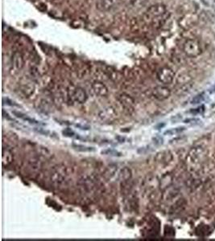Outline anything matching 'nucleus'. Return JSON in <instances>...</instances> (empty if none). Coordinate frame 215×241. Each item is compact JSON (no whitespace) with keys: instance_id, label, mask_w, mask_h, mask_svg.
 I'll use <instances>...</instances> for the list:
<instances>
[{"instance_id":"obj_7","label":"nucleus","mask_w":215,"mask_h":241,"mask_svg":"<svg viewBox=\"0 0 215 241\" xmlns=\"http://www.w3.org/2000/svg\"><path fill=\"white\" fill-rule=\"evenodd\" d=\"M170 94H171L170 89L168 87L163 86V85L156 86L152 90V95L154 96V97L160 100H165L167 98H169Z\"/></svg>"},{"instance_id":"obj_20","label":"nucleus","mask_w":215,"mask_h":241,"mask_svg":"<svg viewBox=\"0 0 215 241\" xmlns=\"http://www.w3.org/2000/svg\"><path fill=\"white\" fill-rule=\"evenodd\" d=\"M147 2V0H132L131 1V4H132L134 7L139 8V7H141L144 5H145Z\"/></svg>"},{"instance_id":"obj_11","label":"nucleus","mask_w":215,"mask_h":241,"mask_svg":"<svg viewBox=\"0 0 215 241\" xmlns=\"http://www.w3.org/2000/svg\"><path fill=\"white\" fill-rule=\"evenodd\" d=\"M115 116H116V112L114 111V108L112 107L105 108L98 114V116L102 121H108V122L114 119Z\"/></svg>"},{"instance_id":"obj_14","label":"nucleus","mask_w":215,"mask_h":241,"mask_svg":"<svg viewBox=\"0 0 215 241\" xmlns=\"http://www.w3.org/2000/svg\"><path fill=\"white\" fill-rule=\"evenodd\" d=\"M13 160V156H12V153H11L9 149H3V166H8L10 163H11Z\"/></svg>"},{"instance_id":"obj_12","label":"nucleus","mask_w":215,"mask_h":241,"mask_svg":"<svg viewBox=\"0 0 215 241\" xmlns=\"http://www.w3.org/2000/svg\"><path fill=\"white\" fill-rule=\"evenodd\" d=\"M119 99L120 103H122L124 108H126L128 110L132 108V106L134 105V100L129 95L123 93V94L120 95Z\"/></svg>"},{"instance_id":"obj_2","label":"nucleus","mask_w":215,"mask_h":241,"mask_svg":"<svg viewBox=\"0 0 215 241\" xmlns=\"http://www.w3.org/2000/svg\"><path fill=\"white\" fill-rule=\"evenodd\" d=\"M205 154L204 149L201 147H195L190 150L187 157V164L189 168L195 171L197 167L202 164V161H204Z\"/></svg>"},{"instance_id":"obj_17","label":"nucleus","mask_w":215,"mask_h":241,"mask_svg":"<svg viewBox=\"0 0 215 241\" xmlns=\"http://www.w3.org/2000/svg\"><path fill=\"white\" fill-rule=\"evenodd\" d=\"M21 91H22V92H24V94L25 96H30L32 93H33L34 87L30 83L24 84L21 85Z\"/></svg>"},{"instance_id":"obj_13","label":"nucleus","mask_w":215,"mask_h":241,"mask_svg":"<svg viewBox=\"0 0 215 241\" xmlns=\"http://www.w3.org/2000/svg\"><path fill=\"white\" fill-rule=\"evenodd\" d=\"M132 176V174H131V171L127 167H124L120 171L119 174V180L123 182H127L131 179Z\"/></svg>"},{"instance_id":"obj_19","label":"nucleus","mask_w":215,"mask_h":241,"mask_svg":"<svg viewBox=\"0 0 215 241\" xmlns=\"http://www.w3.org/2000/svg\"><path fill=\"white\" fill-rule=\"evenodd\" d=\"M102 155H111V156H117V157H120L122 156V153L117 151V150H114V149H108L106 150H103L102 152Z\"/></svg>"},{"instance_id":"obj_1","label":"nucleus","mask_w":215,"mask_h":241,"mask_svg":"<svg viewBox=\"0 0 215 241\" xmlns=\"http://www.w3.org/2000/svg\"><path fill=\"white\" fill-rule=\"evenodd\" d=\"M167 14V8L165 6L161 3H157L151 6L144 14V19L147 23H152L155 19L163 16Z\"/></svg>"},{"instance_id":"obj_15","label":"nucleus","mask_w":215,"mask_h":241,"mask_svg":"<svg viewBox=\"0 0 215 241\" xmlns=\"http://www.w3.org/2000/svg\"><path fill=\"white\" fill-rule=\"evenodd\" d=\"M191 80H192V78H191V76L188 74L183 73L180 74V76L177 77V81L178 84L183 86V85H187V84H188V83L191 81Z\"/></svg>"},{"instance_id":"obj_22","label":"nucleus","mask_w":215,"mask_h":241,"mask_svg":"<svg viewBox=\"0 0 215 241\" xmlns=\"http://www.w3.org/2000/svg\"><path fill=\"white\" fill-rule=\"evenodd\" d=\"M203 100H204V95L203 94L197 95V97H195L193 98V100H192V101H191V104H192V105L199 104V103H201Z\"/></svg>"},{"instance_id":"obj_18","label":"nucleus","mask_w":215,"mask_h":241,"mask_svg":"<svg viewBox=\"0 0 215 241\" xmlns=\"http://www.w3.org/2000/svg\"><path fill=\"white\" fill-rule=\"evenodd\" d=\"M184 130H185V127L173 128V129H170V130H168L167 131H165L164 132V135H174V134L181 133Z\"/></svg>"},{"instance_id":"obj_21","label":"nucleus","mask_w":215,"mask_h":241,"mask_svg":"<svg viewBox=\"0 0 215 241\" xmlns=\"http://www.w3.org/2000/svg\"><path fill=\"white\" fill-rule=\"evenodd\" d=\"M74 147L77 149V150H78V151H85V152L94 151V147H84V146H74Z\"/></svg>"},{"instance_id":"obj_25","label":"nucleus","mask_w":215,"mask_h":241,"mask_svg":"<svg viewBox=\"0 0 215 241\" xmlns=\"http://www.w3.org/2000/svg\"><path fill=\"white\" fill-rule=\"evenodd\" d=\"M35 130L36 132H38V133H41V134H44V135H47V134H49V133L48 130H43V129H36V128H35Z\"/></svg>"},{"instance_id":"obj_16","label":"nucleus","mask_w":215,"mask_h":241,"mask_svg":"<svg viewBox=\"0 0 215 241\" xmlns=\"http://www.w3.org/2000/svg\"><path fill=\"white\" fill-rule=\"evenodd\" d=\"M117 171V166L114 165H110L106 168V171L104 172L103 175L106 179H110L112 177L114 176V174Z\"/></svg>"},{"instance_id":"obj_24","label":"nucleus","mask_w":215,"mask_h":241,"mask_svg":"<svg viewBox=\"0 0 215 241\" xmlns=\"http://www.w3.org/2000/svg\"><path fill=\"white\" fill-rule=\"evenodd\" d=\"M63 134H65V136H68V137H73L75 134L74 131H72L71 130H66L65 131H63Z\"/></svg>"},{"instance_id":"obj_9","label":"nucleus","mask_w":215,"mask_h":241,"mask_svg":"<svg viewBox=\"0 0 215 241\" xmlns=\"http://www.w3.org/2000/svg\"><path fill=\"white\" fill-rule=\"evenodd\" d=\"M12 66L15 70H21L24 66V59L21 52H15L12 56Z\"/></svg>"},{"instance_id":"obj_8","label":"nucleus","mask_w":215,"mask_h":241,"mask_svg":"<svg viewBox=\"0 0 215 241\" xmlns=\"http://www.w3.org/2000/svg\"><path fill=\"white\" fill-rule=\"evenodd\" d=\"M92 89L94 94L98 97H106L108 94V89L101 81H94L92 84Z\"/></svg>"},{"instance_id":"obj_3","label":"nucleus","mask_w":215,"mask_h":241,"mask_svg":"<svg viewBox=\"0 0 215 241\" xmlns=\"http://www.w3.org/2000/svg\"><path fill=\"white\" fill-rule=\"evenodd\" d=\"M183 52L190 58L198 56L202 52L201 43L196 39H188L183 43Z\"/></svg>"},{"instance_id":"obj_26","label":"nucleus","mask_w":215,"mask_h":241,"mask_svg":"<svg viewBox=\"0 0 215 241\" xmlns=\"http://www.w3.org/2000/svg\"><path fill=\"white\" fill-rule=\"evenodd\" d=\"M3 100H6V103H5V104H7V105H11V106L16 105L15 104V102H13V101H11V100H10V99H8V98H7V99H5V98H4Z\"/></svg>"},{"instance_id":"obj_5","label":"nucleus","mask_w":215,"mask_h":241,"mask_svg":"<svg viewBox=\"0 0 215 241\" xmlns=\"http://www.w3.org/2000/svg\"><path fill=\"white\" fill-rule=\"evenodd\" d=\"M175 73L173 70L169 67L164 66L159 69L157 72V78L163 84H169L173 81Z\"/></svg>"},{"instance_id":"obj_23","label":"nucleus","mask_w":215,"mask_h":241,"mask_svg":"<svg viewBox=\"0 0 215 241\" xmlns=\"http://www.w3.org/2000/svg\"><path fill=\"white\" fill-rule=\"evenodd\" d=\"M152 141L154 142V144L157 145V146H160V145H162L163 143V139L160 136H155L154 138H152Z\"/></svg>"},{"instance_id":"obj_6","label":"nucleus","mask_w":215,"mask_h":241,"mask_svg":"<svg viewBox=\"0 0 215 241\" xmlns=\"http://www.w3.org/2000/svg\"><path fill=\"white\" fill-rule=\"evenodd\" d=\"M68 97L71 100H75L79 104L85 103L87 100V94L82 88L77 87L68 90Z\"/></svg>"},{"instance_id":"obj_10","label":"nucleus","mask_w":215,"mask_h":241,"mask_svg":"<svg viewBox=\"0 0 215 241\" xmlns=\"http://www.w3.org/2000/svg\"><path fill=\"white\" fill-rule=\"evenodd\" d=\"M116 0H98L96 3V7L101 11H109L114 7Z\"/></svg>"},{"instance_id":"obj_4","label":"nucleus","mask_w":215,"mask_h":241,"mask_svg":"<svg viewBox=\"0 0 215 241\" xmlns=\"http://www.w3.org/2000/svg\"><path fill=\"white\" fill-rule=\"evenodd\" d=\"M198 15L195 12H188L183 15L180 19H178V25L183 30L188 31L191 28L195 27L199 23Z\"/></svg>"}]
</instances>
